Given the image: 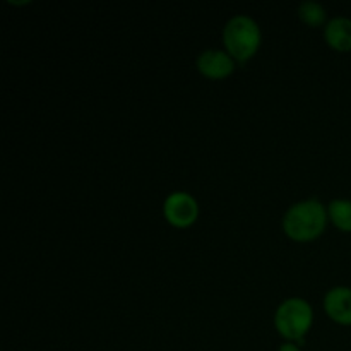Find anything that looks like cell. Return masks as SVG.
Masks as SVG:
<instances>
[{
    "label": "cell",
    "mask_w": 351,
    "mask_h": 351,
    "mask_svg": "<svg viewBox=\"0 0 351 351\" xmlns=\"http://www.w3.org/2000/svg\"><path fill=\"white\" fill-rule=\"evenodd\" d=\"M226 53L237 62H247L261 47V29L249 16H235L223 29Z\"/></svg>",
    "instance_id": "7a4b0ae2"
},
{
    "label": "cell",
    "mask_w": 351,
    "mask_h": 351,
    "mask_svg": "<svg viewBox=\"0 0 351 351\" xmlns=\"http://www.w3.org/2000/svg\"><path fill=\"white\" fill-rule=\"evenodd\" d=\"M314 322V312L304 298H288L281 302L274 315V326L278 332L288 343H300L311 331Z\"/></svg>",
    "instance_id": "3957f363"
},
{
    "label": "cell",
    "mask_w": 351,
    "mask_h": 351,
    "mask_svg": "<svg viewBox=\"0 0 351 351\" xmlns=\"http://www.w3.org/2000/svg\"><path fill=\"white\" fill-rule=\"evenodd\" d=\"M328 218V208L321 201L308 199L288 209L283 216V230L295 242H311L322 235Z\"/></svg>",
    "instance_id": "6da1fadb"
},
{
    "label": "cell",
    "mask_w": 351,
    "mask_h": 351,
    "mask_svg": "<svg viewBox=\"0 0 351 351\" xmlns=\"http://www.w3.org/2000/svg\"><path fill=\"white\" fill-rule=\"evenodd\" d=\"M324 311L338 324L351 326V288H331L324 297Z\"/></svg>",
    "instance_id": "8992f818"
},
{
    "label": "cell",
    "mask_w": 351,
    "mask_h": 351,
    "mask_svg": "<svg viewBox=\"0 0 351 351\" xmlns=\"http://www.w3.org/2000/svg\"><path fill=\"white\" fill-rule=\"evenodd\" d=\"M278 351H302L300 348H298L295 343H285V345L280 346V350Z\"/></svg>",
    "instance_id": "30bf717a"
},
{
    "label": "cell",
    "mask_w": 351,
    "mask_h": 351,
    "mask_svg": "<svg viewBox=\"0 0 351 351\" xmlns=\"http://www.w3.org/2000/svg\"><path fill=\"white\" fill-rule=\"evenodd\" d=\"M197 69L208 79H225L235 71V62L226 51L206 50L199 55Z\"/></svg>",
    "instance_id": "5b68a950"
},
{
    "label": "cell",
    "mask_w": 351,
    "mask_h": 351,
    "mask_svg": "<svg viewBox=\"0 0 351 351\" xmlns=\"http://www.w3.org/2000/svg\"><path fill=\"white\" fill-rule=\"evenodd\" d=\"M328 216L332 225L345 233H351V201L335 199L328 208Z\"/></svg>",
    "instance_id": "ba28073f"
},
{
    "label": "cell",
    "mask_w": 351,
    "mask_h": 351,
    "mask_svg": "<svg viewBox=\"0 0 351 351\" xmlns=\"http://www.w3.org/2000/svg\"><path fill=\"white\" fill-rule=\"evenodd\" d=\"M298 17L304 21L307 26L317 27L326 23V10L317 2H304L298 7Z\"/></svg>",
    "instance_id": "9c48e42d"
},
{
    "label": "cell",
    "mask_w": 351,
    "mask_h": 351,
    "mask_svg": "<svg viewBox=\"0 0 351 351\" xmlns=\"http://www.w3.org/2000/svg\"><path fill=\"white\" fill-rule=\"evenodd\" d=\"M324 40L338 51H351V19L335 17L324 27Z\"/></svg>",
    "instance_id": "52a82bcc"
},
{
    "label": "cell",
    "mask_w": 351,
    "mask_h": 351,
    "mask_svg": "<svg viewBox=\"0 0 351 351\" xmlns=\"http://www.w3.org/2000/svg\"><path fill=\"white\" fill-rule=\"evenodd\" d=\"M163 215L175 228H189L199 216L197 201L187 192H173L165 199Z\"/></svg>",
    "instance_id": "277c9868"
}]
</instances>
